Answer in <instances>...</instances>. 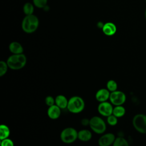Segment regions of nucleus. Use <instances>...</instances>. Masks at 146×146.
Instances as JSON below:
<instances>
[{"mask_svg":"<svg viewBox=\"0 0 146 146\" xmlns=\"http://www.w3.org/2000/svg\"><path fill=\"white\" fill-rule=\"evenodd\" d=\"M9 68L13 70H18L23 68L27 63V58L25 54H12L6 61Z\"/></svg>","mask_w":146,"mask_h":146,"instance_id":"obj_1","label":"nucleus"},{"mask_svg":"<svg viewBox=\"0 0 146 146\" xmlns=\"http://www.w3.org/2000/svg\"><path fill=\"white\" fill-rule=\"evenodd\" d=\"M39 26V19L34 14L26 15L22 22V29L27 34H31L35 32Z\"/></svg>","mask_w":146,"mask_h":146,"instance_id":"obj_2","label":"nucleus"},{"mask_svg":"<svg viewBox=\"0 0 146 146\" xmlns=\"http://www.w3.org/2000/svg\"><path fill=\"white\" fill-rule=\"evenodd\" d=\"M85 107V102L83 99L79 96H73L68 99L67 109L74 114L80 113Z\"/></svg>","mask_w":146,"mask_h":146,"instance_id":"obj_3","label":"nucleus"},{"mask_svg":"<svg viewBox=\"0 0 146 146\" xmlns=\"http://www.w3.org/2000/svg\"><path fill=\"white\" fill-rule=\"evenodd\" d=\"M91 129L97 134H103L106 131L107 125L104 120L98 116H94L90 119Z\"/></svg>","mask_w":146,"mask_h":146,"instance_id":"obj_4","label":"nucleus"},{"mask_svg":"<svg viewBox=\"0 0 146 146\" xmlns=\"http://www.w3.org/2000/svg\"><path fill=\"white\" fill-rule=\"evenodd\" d=\"M78 132L74 128H65L60 132V140L65 144L72 143L78 139Z\"/></svg>","mask_w":146,"mask_h":146,"instance_id":"obj_5","label":"nucleus"},{"mask_svg":"<svg viewBox=\"0 0 146 146\" xmlns=\"http://www.w3.org/2000/svg\"><path fill=\"white\" fill-rule=\"evenodd\" d=\"M132 125L135 129L141 133L146 134V115L144 113L136 114L132 119Z\"/></svg>","mask_w":146,"mask_h":146,"instance_id":"obj_6","label":"nucleus"},{"mask_svg":"<svg viewBox=\"0 0 146 146\" xmlns=\"http://www.w3.org/2000/svg\"><path fill=\"white\" fill-rule=\"evenodd\" d=\"M125 94L120 90H116L110 93V102L114 106H123L126 101Z\"/></svg>","mask_w":146,"mask_h":146,"instance_id":"obj_7","label":"nucleus"},{"mask_svg":"<svg viewBox=\"0 0 146 146\" xmlns=\"http://www.w3.org/2000/svg\"><path fill=\"white\" fill-rule=\"evenodd\" d=\"M113 107V105L107 101L101 102L99 104L98 106V111L99 113L105 117H108V116L112 114Z\"/></svg>","mask_w":146,"mask_h":146,"instance_id":"obj_8","label":"nucleus"},{"mask_svg":"<svg viewBox=\"0 0 146 146\" xmlns=\"http://www.w3.org/2000/svg\"><path fill=\"white\" fill-rule=\"evenodd\" d=\"M116 137L112 133H107L103 134L98 139V144L99 146H110L112 145Z\"/></svg>","mask_w":146,"mask_h":146,"instance_id":"obj_9","label":"nucleus"},{"mask_svg":"<svg viewBox=\"0 0 146 146\" xmlns=\"http://www.w3.org/2000/svg\"><path fill=\"white\" fill-rule=\"evenodd\" d=\"M110 92L106 88H102L98 90L95 94V99L99 103L107 101L110 96Z\"/></svg>","mask_w":146,"mask_h":146,"instance_id":"obj_10","label":"nucleus"},{"mask_svg":"<svg viewBox=\"0 0 146 146\" xmlns=\"http://www.w3.org/2000/svg\"><path fill=\"white\" fill-rule=\"evenodd\" d=\"M47 113L50 119L55 120L60 117L61 114V109L56 104H54L52 106L48 107Z\"/></svg>","mask_w":146,"mask_h":146,"instance_id":"obj_11","label":"nucleus"},{"mask_svg":"<svg viewBox=\"0 0 146 146\" xmlns=\"http://www.w3.org/2000/svg\"><path fill=\"white\" fill-rule=\"evenodd\" d=\"M116 26L112 22L106 23L102 28L103 33L107 36H112L114 35L116 33Z\"/></svg>","mask_w":146,"mask_h":146,"instance_id":"obj_12","label":"nucleus"},{"mask_svg":"<svg viewBox=\"0 0 146 146\" xmlns=\"http://www.w3.org/2000/svg\"><path fill=\"white\" fill-rule=\"evenodd\" d=\"M92 137V132L87 129H81L78 131V139L81 141L87 142L90 141Z\"/></svg>","mask_w":146,"mask_h":146,"instance_id":"obj_13","label":"nucleus"},{"mask_svg":"<svg viewBox=\"0 0 146 146\" xmlns=\"http://www.w3.org/2000/svg\"><path fill=\"white\" fill-rule=\"evenodd\" d=\"M9 48L13 54H22L23 52V48L21 44L16 41L11 42L9 46Z\"/></svg>","mask_w":146,"mask_h":146,"instance_id":"obj_14","label":"nucleus"},{"mask_svg":"<svg viewBox=\"0 0 146 146\" xmlns=\"http://www.w3.org/2000/svg\"><path fill=\"white\" fill-rule=\"evenodd\" d=\"M55 104L58 106L61 110L66 109L67 107L68 100L67 98L63 95H58L55 98Z\"/></svg>","mask_w":146,"mask_h":146,"instance_id":"obj_15","label":"nucleus"},{"mask_svg":"<svg viewBox=\"0 0 146 146\" xmlns=\"http://www.w3.org/2000/svg\"><path fill=\"white\" fill-rule=\"evenodd\" d=\"M10 135V130L9 127L6 124H1L0 125V140L9 138Z\"/></svg>","mask_w":146,"mask_h":146,"instance_id":"obj_16","label":"nucleus"},{"mask_svg":"<svg viewBox=\"0 0 146 146\" xmlns=\"http://www.w3.org/2000/svg\"><path fill=\"white\" fill-rule=\"evenodd\" d=\"M125 112V108L123 106H116L113 107L112 114L117 118H120L124 116Z\"/></svg>","mask_w":146,"mask_h":146,"instance_id":"obj_17","label":"nucleus"},{"mask_svg":"<svg viewBox=\"0 0 146 146\" xmlns=\"http://www.w3.org/2000/svg\"><path fill=\"white\" fill-rule=\"evenodd\" d=\"M34 4L30 2H27L24 4L23 6V11L26 15H29L33 14L34 11Z\"/></svg>","mask_w":146,"mask_h":146,"instance_id":"obj_18","label":"nucleus"},{"mask_svg":"<svg viewBox=\"0 0 146 146\" xmlns=\"http://www.w3.org/2000/svg\"><path fill=\"white\" fill-rule=\"evenodd\" d=\"M112 146H129V144L126 139L120 136L116 137Z\"/></svg>","mask_w":146,"mask_h":146,"instance_id":"obj_19","label":"nucleus"},{"mask_svg":"<svg viewBox=\"0 0 146 146\" xmlns=\"http://www.w3.org/2000/svg\"><path fill=\"white\" fill-rule=\"evenodd\" d=\"M117 82L112 79L109 80L106 83V88L110 92H113L117 90Z\"/></svg>","mask_w":146,"mask_h":146,"instance_id":"obj_20","label":"nucleus"},{"mask_svg":"<svg viewBox=\"0 0 146 146\" xmlns=\"http://www.w3.org/2000/svg\"><path fill=\"white\" fill-rule=\"evenodd\" d=\"M9 66L6 62L1 60L0 62V76H4L8 70Z\"/></svg>","mask_w":146,"mask_h":146,"instance_id":"obj_21","label":"nucleus"},{"mask_svg":"<svg viewBox=\"0 0 146 146\" xmlns=\"http://www.w3.org/2000/svg\"><path fill=\"white\" fill-rule=\"evenodd\" d=\"M107 122L111 126H115L117 124L118 118L113 114L107 117Z\"/></svg>","mask_w":146,"mask_h":146,"instance_id":"obj_22","label":"nucleus"},{"mask_svg":"<svg viewBox=\"0 0 146 146\" xmlns=\"http://www.w3.org/2000/svg\"><path fill=\"white\" fill-rule=\"evenodd\" d=\"M33 4L38 8H44L47 5V0H33Z\"/></svg>","mask_w":146,"mask_h":146,"instance_id":"obj_23","label":"nucleus"},{"mask_svg":"<svg viewBox=\"0 0 146 146\" xmlns=\"http://www.w3.org/2000/svg\"><path fill=\"white\" fill-rule=\"evenodd\" d=\"M44 102H45V104L48 107H50V106H52L55 104V98L54 97H52V96H50V95L47 96L45 98Z\"/></svg>","mask_w":146,"mask_h":146,"instance_id":"obj_24","label":"nucleus"},{"mask_svg":"<svg viewBox=\"0 0 146 146\" xmlns=\"http://www.w3.org/2000/svg\"><path fill=\"white\" fill-rule=\"evenodd\" d=\"M1 146H14V144L11 139L7 138L1 140Z\"/></svg>","mask_w":146,"mask_h":146,"instance_id":"obj_25","label":"nucleus"},{"mask_svg":"<svg viewBox=\"0 0 146 146\" xmlns=\"http://www.w3.org/2000/svg\"><path fill=\"white\" fill-rule=\"evenodd\" d=\"M81 124L83 126H88L90 125V119L87 118H83L81 120Z\"/></svg>","mask_w":146,"mask_h":146,"instance_id":"obj_26","label":"nucleus"},{"mask_svg":"<svg viewBox=\"0 0 146 146\" xmlns=\"http://www.w3.org/2000/svg\"><path fill=\"white\" fill-rule=\"evenodd\" d=\"M145 19H146V8H145Z\"/></svg>","mask_w":146,"mask_h":146,"instance_id":"obj_27","label":"nucleus"}]
</instances>
